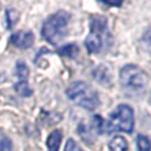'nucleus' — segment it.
<instances>
[{
    "instance_id": "nucleus-1",
    "label": "nucleus",
    "mask_w": 151,
    "mask_h": 151,
    "mask_svg": "<svg viewBox=\"0 0 151 151\" xmlns=\"http://www.w3.org/2000/svg\"><path fill=\"white\" fill-rule=\"evenodd\" d=\"M149 74L135 64H126L119 70V83L127 96L141 98L149 89Z\"/></svg>"
},
{
    "instance_id": "nucleus-2",
    "label": "nucleus",
    "mask_w": 151,
    "mask_h": 151,
    "mask_svg": "<svg viewBox=\"0 0 151 151\" xmlns=\"http://www.w3.org/2000/svg\"><path fill=\"white\" fill-rule=\"evenodd\" d=\"M110 42L107 19L101 15H93L89 23V33L83 40L86 50L90 55H99Z\"/></svg>"
},
{
    "instance_id": "nucleus-3",
    "label": "nucleus",
    "mask_w": 151,
    "mask_h": 151,
    "mask_svg": "<svg viewBox=\"0 0 151 151\" xmlns=\"http://www.w3.org/2000/svg\"><path fill=\"white\" fill-rule=\"evenodd\" d=\"M69 21H70V13L64 9L49 15L41 27L42 39L50 45H57L66 36Z\"/></svg>"
},
{
    "instance_id": "nucleus-4",
    "label": "nucleus",
    "mask_w": 151,
    "mask_h": 151,
    "mask_svg": "<svg viewBox=\"0 0 151 151\" xmlns=\"http://www.w3.org/2000/svg\"><path fill=\"white\" fill-rule=\"evenodd\" d=\"M65 94L73 104L81 109L93 111L99 106V94L85 81H74L66 88Z\"/></svg>"
},
{
    "instance_id": "nucleus-5",
    "label": "nucleus",
    "mask_w": 151,
    "mask_h": 151,
    "mask_svg": "<svg viewBox=\"0 0 151 151\" xmlns=\"http://www.w3.org/2000/svg\"><path fill=\"white\" fill-rule=\"evenodd\" d=\"M134 125L135 118L133 107L127 104H119L110 113L109 119L105 121V133L131 134L134 131Z\"/></svg>"
},
{
    "instance_id": "nucleus-6",
    "label": "nucleus",
    "mask_w": 151,
    "mask_h": 151,
    "mask_svg": "<svg viewBox=\"0 0 151 151\" xmlns=\"http://www.w3.org/2000/svg\"><path fill=\"white\" fill-rule=\"evenodd\" d=\"M9 42L19 49H29L35 44V35L31 31H16L11 35Z\"/></svg>"
},
{
    "instance_id": "nucleus-7",
    "label": "nucleus",
    "mask_w": 151,
    "mask_h": 151,
    "mask_svg": "<svg viewBox=\"0 0 151 151\" xmlns=\"http://www.w3.org/2000/svg\"><path fill=\"white\" fill-rule=\"evenodd\" d=\"M91 77L94 78L96 82H98L102 86H111L113 83V76L111 69L106 65V64H98L91 72Z\"/></svg>"
},
{
    "instance_id": "nucleus-8",
    "label": "nucleus",
    "mask_w": 151,
    "mask_h": 151,
    "mask_svg": "<svg viewBox=\"0 0 151 151\" xmlns=\"http://www.w3.org/2000/svg\"><path fill=\"white\" fill-rule=\"evenodd\" d=\"M63 142V133L58 129H55L49 133L47 138V149L48 151H58Z\"/></svg>"
},
{
    "instance_id": "nucleus-9",
    "label": "nucleus",
    "mask_w": 151,
    "mask_h": 151,
    "mask_svg": "<svg viewBox=\"0 0 151 151\" xmlns=\"http://www.w3.org/2000/svg\"><path fill=\"white\" fill-rule=\"evenodd\" d=\"M78 134H80L81 139H82L83 142H85L86 145H91L94 142V137H96V134H94L93 129H91L90 123H86V122H81L80 126H78Z\"/></svg>"
},
{
    "instance_id": "nucleus-10",
    "label": "nucleus",
    "mask_w": 151,
    "mask_h": 151,
    "mask_svg": "<svg viewBox=\"0 0 151 151\" xmlns=\"http://www.w3.org/2000/svg\"><path fill=\"white\" fill-rule=\"evenodd\" d=\"M107 149L109 151H127L129 150V142L125 137L122 135H115L110 139L107 143Z\"/></svg>"
},
{
    "instance_id": "nucleus-11",
    "label": "nucleus",
    "mask_w": 151,
    "mask_h": 151,
    "mask_svg": "<svg viewBox=\"0 0 151 151\" xmlns=\"http://www.w3.org/2000/svg\"><path fill=\"white\" fill-rule=\"evenodd\" d=\"M15 76L17 77V82H28L29 78V68L24 61L19 60L15 65Z\"/></svg>"
},
{
    "instance_id": "nucleus-12",
    "label": "nucleus",
    "mask_w": 151,
    "mask_h": 151,
    "mask_svg": "<svg viewBox=\"0 0 151 151\" xmlns=\"http://www.w3.org/2000/svg\"><path fill=\"white\" fill-rule=\"evenodd\" d=\"M80 49H78V45L74 44V42H69V44H65L63 47H60L57 49V53L63 57H68V58H74L76 56L78 55Z\"/></svg>"
},
{
    "instance_id": "nucleus-13",
    "label": "nucleus",
    "mask_w": 151,
    "mask_h": 151,
    "mask_svg": "<svg viewBox=\"0 0 151 151\" xmlns=\"http://www.w3.org/2000/svg\"><path fill=\"white\" fill-rule=\"evenodd\" d=\"M4 21H5V28L12 29L19 21L17 9H15V8H7L4 12Z\"/></svg>"
},
{
    "instance_id": "nucleus-14",
    "label": "nucleus",
    "mask_w": 151,
    "mask_h": 151,
    "mask_svg": "<svg viewBox=\"0 0 151 151\" xmlns=\"http://www.w3.org/2000/svg\"><path fill=\"white\" fill-rule=\"evenodd\" d=\"M90 126L96 135L97 134L99 135V134L105 133V121L101 115H93V118H91V121H90Z\"/></svg>"
},
{
    "instance_id": "nucleus-15",
    "label": "nucleus",
    "mask_w": 151,
    "mask_h": 151,
    "mask_svg": "<svg viewBox=\"0 0 151 151\" xmlns=\"http://www.w3.org/2000/svg\"><path fill=\"white\" fill-rule=\"evenodd\" d=\"M13 88H15L16 93H17L19 96L25 97V98H28V97H31L32 94H33V90H32V88L29 86V82H16L15 85H13Z\"/></svg>"
},
{
    "instance_id": "nucleus-16",
    "label": "nucleus",
    "mask_w": 151,
    "mask_h": 151,
    "mask_svg": "<svg viewBox=\"0 0 151 151\" xmlns=\"http://www.w3.org/2000/svg\"><path fill=\"white\" fill-rule=\"evenodd\" d=\"M150 150H151L150 139L143 134H139L137 137V151H150Z\"/></svg>"
},
{
    "instance_id": "nucleus-17",
    "label": "nucleus",
    "mask_w": 151,
    "mask_h": 151,
    "mask_svg": "<svg viewBox=\"0 0 151 151\" xmlns=\"http://www.w3.org/2000/svg\"><path fill=\"white\" fill-rule=\"evenodd\" d=\"M0 151H13L12 141L3 131H0Z\"/></svg>"
},
{
    "instance_id": "nucleus-18",
    "label": "nucleus",
    "mask_w": 151,
    "mask_h": 151,
    "mask_svg": "<svg viewBox=\"0 0 151 151\" xmlns=\"http://www.w3.org/2000/svg\"><path fill=\"white\" fill-rule=\"evenodd\" d=\"M64 151H82V149L77 145V142H74V139L69 138L68 141H66V145H65Z\"/></svg>"
}]
</instances>
